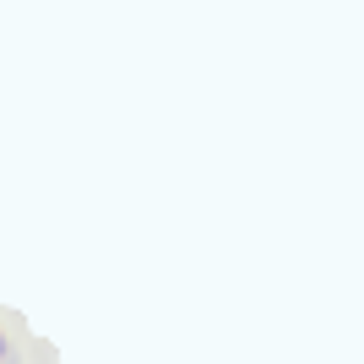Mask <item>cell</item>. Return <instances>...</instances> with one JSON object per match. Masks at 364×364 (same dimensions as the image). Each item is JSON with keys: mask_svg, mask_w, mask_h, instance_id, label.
Masks as SVG:
<instances>
[]
</instances>
